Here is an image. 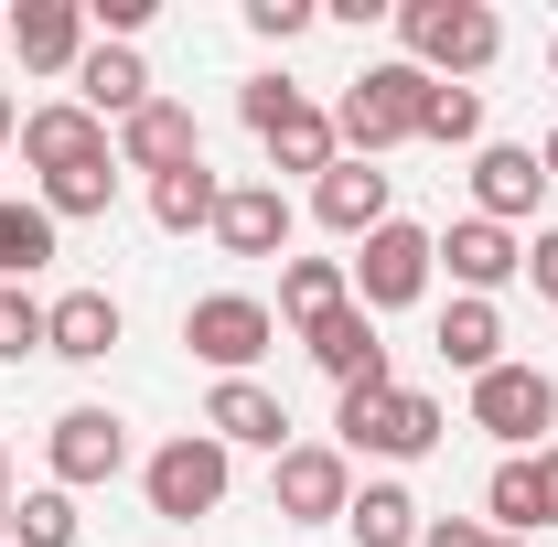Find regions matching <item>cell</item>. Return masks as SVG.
Returning <instances> with one entry per match:
<instances>
[{
	"label": "cell",
	"mask_w": 558,
	"mask_h": 547,
	"mask_svg": "<svg viewBox=\"0 0 558 547\" xmlns=\"http://www.w3.org/2000/svg\"><path fill=\"white\" fill-rule=\"evenodd\" d=\"M119 161H130V172H150V183H161V172H194V161H205V130H194V108L150 97L140 119H119Z\"/></svg>",
	"instance_id": "11"
},
{
	"label": "cell",
	"mask_w": 558,
	"mask_h": 547,
	"mask_svg": "<svg viewBox=\"0 0 558 547\" xmlns=\"http://www.w3.org/2000/svg\"><path fill=\"white\" fill-rule=\"evenodd\" d=\"M429 86H440V75H418L409 54H398V65H365V75L344 86V108H333V139H344V161H376V150L418 139V108H429Z\"/></svg>",
	"instance_id": "2"
},
{
	"label": "cell",
	"mask_w": 558,
	"mask_h": 547,
	"mask_svg": "<svg viewBox=\"0 0 558 547\" xmlns=\"http://www.w3.org/2000/svg\"><path fill=\"white\" fill-rule=\"evenodd\" d=\"M0 547H11V451H0Z\"/></svg>",
	"instance_id": "36"
},
{
	"label": "cell",
	"mask_w": 558,
	"mask_h": 547,
	"mask_svg": "<svg viewBox=\"0 0 558 547\" xmlns=\"http://www.w3.org/2000/svg\"><path fill=\"white\" fill-rule=\"evenodd\" d=\"M429 269H440V247H429L418 226L387 215V226L354 247V269H344V279H354V312H409L418 290H429Z\"/></svg>",
	"instance_id": "6"
},
{
	"label": "cell",
	"mask_w": 558,
	"mask_h": 547,
	"mask_svg": "<svg viewBox=\"0 0 558 547\" xmlns=\"http://www.w3.org/2000/svg\"><path fill=\"white\" fill-rule=\"evenodd\" d=\"M108 343H119V301H108V290H65L54 323H44V354H65V365H108Z\"/></svg>",
	"instance_id": "20"
},
{
	"label": "cell",
	"mask_w": 558,
	"mask_h": 547,
	"mask_svg": "<svg viewBox=\"0 0 558 547\" xmlns=\"http://www.w3.org/2000/svg\"><path fill=\"white\" fill-rule=\"evenodd\" d=\"M344 526H354V547H418V494L409 483H365L344 505Z\"/></svg>",
	"instance_id": "24"
},
{
	"label": "cell",
	"mask_w": 558,
	"mask_h": 547,
	"mask_svg": "<svg viewBox=\"0 0 558 547\" xmlns=\"http://www.w3.org/2000/svg\"><path fill=\"white\" fill-rule=\"evenodd\" d=\"M226 483H236V462H226V440H205V429H183V440H161V451L140 462L150 515H172V526L215 515V505H226Z\"/></svg>",
	"instance_id": "4"
},
{
	"label": "cell",
	"mask_w": 558,
	"mask_h": 547,
	"mask_svg": "<svg viewBox=\"0 0 558 547\" xmlns=\"http://www.w3.org/2000/svg\"><path fill=\"white\" fill-rule=\"evenodd\" d=\"M484 515L505 526V537H537V462H494V483H484Z\"/></svg>",
	"instance_id": "30"
},
{
	"label": "cell",
	"mask_w": 558,
	"mask_h": 547,
	"mask_svg": "<svg viewBox=\"0 0 558 547\" xmlns=\"http://www.w3.org/2000/svg\"><path fill=\"white\" fill-rule=\"evenodd\" d=\"M0 44H11V11H0Z\"/></svg>",
	"instance_id": "41"
},
{
	"label": "cell",
	"mask_w": 558,
	"mask_h": 547,
	"mask_svg": "<svg viewBox=\"0 0 558 547\" xmlns=\"http://www.w3.org/2000/svg\"><path fill=\"white\" fill-rule=\"evenodd\" d=\"M11 54L33 75H75L86 65V0H22L11 11Z\"/></svg>",
	"instance_id": "14"
},
{
	"label": "cell",
	"mask_w": 558,
	"mask_h": 547,
	"mask_svg": "<svg viewBox=\"0 0 558 547\" xmlns=\"http://www.w3.org/2000/svg\"><path fill=\"white\" fill-rule=\"evenodd\" d=\"M312 365H323V376H333V387H398V376H387V343H376V312H333V323H312Z\"/></svg>",
	"instance_id": "17"
},
{
	"label": "cell",
	"mask_w": 558,
	"mask_h": 547,
	"mask_svg": "<svg viewBox=\"0 0 558 547\" xmlns=\"http://www.w3.org/2000/svg\"><path fill=\"white\" fill-rule=\"evenodd\" d=\"M0 354H11V290H0Z\"/></svg>",
	"instance_id": "38"
},
{
	"label": "cell",
	"mask_w": 558,
	"mask_h": 547,
	"mask_svg": "<svg viewBox=\"0 0 558 547\" xmlns=\"http://www.w3.org/2000/svg\"><path fill=\"white\" fill-rule=\"evenodd\" d=\"M75 108H86L97 130H108V119H140V108H150V65H140L130 44H97V54L75 65Z\"/></svg>",
	"instance_id": "18"
},
{
	"label": "cell",
	"mask_w": 558,
	"mask_h": 547,
	"mask_svg": "<svg viewBox=\"0 0 558 547\" xmlns=\"http://www.w3.org/2000/svg\"><path fill=\"white\" fill-rule=\"evenodd\" d=\"M183 343L205 354L215 376H247V365H258V354L279 343V312L258 301V290H205V301L183 312Z\"/></svg>",
	"instance_id": "5"
},
{
	"label": "cell",
	"mask_w": 558,
	"mask_h": 547,
	"mask_svg": "<svg viewBox=\"0 0 558 547\" xmlns=\"http://www.w3.org/2000/svg\"><path fill=\"white\" fill-rule=\"evenodd\" d=\"M537 526H558V451H537Z\"/></svg>",
	"instance_id": "35"
},
{
	"label": "cell",
	"mask_w": 558,
	"mask_h": 547,
	"mask_svg": "<svg viewBox=\"0 0 558 547\" xmlns=\"http://www.w3.org/2000/svg\"><path fill=\"white\" fill-rule=\"evenodd\" d=\"M86 22H97V33H119V44H130L140 22H150V0H86Z\"/></svg>",
	"instance_id": "32"
},
{
	"label": "cell",
	"mask_w": 558,
	"mask_h": 547,
	"mask_svg": "<svg viewBox=\"0 0 558 547\" xmlns=\"http://www.w3.org/2000/svg\"><path fill=\"white\" fill-rule=\"evenodd\" d=\"M269 505L290 515V526H323V515H344L354 505V462L333 451V440H290L269 473Z\"/></svg>",
	"instance_id": "7"
},
{
	"label": "cell",
	"mask_w": 558,
	"mask_h": 547,
	"mask_svg": "<svg viewBox=\"0 0 558 547\" xmlns=\"http://www.w3.org/2000/svg\"><path fill=\"white\" fill-rule=\"evenodd\" d=\"M0 139H22V108H11V86H0Z\"/></svg>",
	"instance_id": "37"
},
{
	"label": "cell",
	"mask_w": 558,
	"mask_h": 547,
	"mask_svg": "<svg viewBox=\"0 0 558 547\" xmlns=\"http://www.w3.org/2000/svg\"><path fill=\"white\" fill-rule=\"evenodd\" d=\"M11 547H75V494L65 483H33L11 505Z\"/></svg>",
	"instance_id": "28"
},
{
	"label": "cell",
	"mask_w": 558,
	"mask_h": 547,
	"mask_svg": "<svg viewBox=\"0 0 558 547\" xmlns=\"http://www.w3.org/2000/svg\"><path fill=\"white\" fill-rule=\"evenodd\" d=\"M312 215H323L333 236H354V247H365V236L387 226V172H376V161H333V172L312 183Z\"/></svg>",
	"instance_id": "19"
},
{
	"label": "cell",
	"mask_w": 558,
	"mask_h": 547,
	"mask_svg": "<svg viewBox=\"0 0 558 547\" xmlns=\"http://www.w3.org/2000/svg\"><path fill=\"white\" fill-rule=\"evenodd\" d=\"M418 547H494V526H473V515H440V526H418Z\"/></svg>",
	"instance_id": "33"
},
{
	"label": "cell",
	"mask_w": 558,
	"mask_h": 547,
	"mask_svg": "<svg viewBox=\"0 0 558 547\" xmlns=\"http://www.w3.org/2000/svg\"><path fill=\"white\" fill-rule=\"evenodd\" d=\"M440 354H451L462 376H494V365H505V312H494V301H451V312H440Z\"/></svg>",
	"instance_id": "23"
},
{
	"label": "cell",
	"mask_w": 558,
	"mask_h": 547,
	"mask_svg": "<svg viewBox=\"0 0 558 547\" xmlns=\"http://www.w3.org/2000/svg\"><path fill=\"white\" fill-rule=\"evenodd\" d=\"M44 462H54V483H119L130 473V418L119 409H65L54 429H44Z\"/></svg>",
	"instance_id": "8"
},
{
	"label": "cell",
	"mask_w": 558,
	"mask_h": 547,
	"mask_svg": "<svg viewBox=\"0 0 558 547\" xmlns=\"http://www.w3.org/2000/svg\"><path fill=\"white\" fill-rule=\"evenodd\" d=\"M54 215L44 205H0V279H33V269H54Z\"/></svg>",
	"instance_id": "26"
},
{
	"label": "cell",
	"mask_w": 558,
	"mask_h": 547,
	"mask_svg": "<svg viewBox=\"0 0 558 547\" xmlns=\"http://www.w3.org/2000/svg\"><path fill=\"white\" fill-rule=\"evenodd\" d=\"M344 301H354L344 258H290V269H279V323H301V333H312V323H333Z\"/></svg>",
	"instance_id": "22"
},
{
	"label": "cell",
	"mask_w": 558,
	"mask_h": 547,
	"mask_svg": "<svg viewBox=\"0 0 558 547\" xmlns=\"http://www.w3.org/2000/svg\"><path fill=\"white\" fill-rule=\"evenodd\" d=\"M473 429H494L505 451L537 440V429H558V376H537V365H494V376H473Z\"/></svg>",
	"instance_id": "9"
},
{
	"label": "cell",
	"mask_w": 558,
	"mask_h": 547,
	"mask_svg": "<svg viewBox=\"0 0 558 547\" xmlns=\"http://www.w3.org/2000/svg\"><path fill=\"white\" fill-rule=\"evenodd\" d=\"M258 139H269V161H279V172H312V183H323V172L344 161V139H333V119H323L312 97H301V108H279Z\"/></svg>",
	"instance_id": "21"
},
{
	"label": "cell",
	"mask_w": 558,
	"mask_h": 547,
	"mask_svg": "<svg viewBox=\"0 0 558 547\" xmlns=\"http://www.w3.org/2000/svg\"><path fill=\"white\" fill-rule=\"evenodd\" d=\"M108 205H119V161H75V172H54V183H44V215H54V226L108 215Z\"/></svg>",
	"instance_id": "27"
},
{
	"label": "cell",
	"mask_w": 558,
	"mask_h": 547,
	"mask_svg": "<svg viewBox=\"0 0 558 547\" xmlns=\"http://www.w3.org/2000/svg\"><path fill=\"white\" fill-rule=\"evenodd\" d=\"M537 194H548V161L537 150H515V139H484L473 150V205H484V226L515 236V215H537Z\"/></svg>",
	"instance_id": "12"
},
{
	"label": "cell",
	"mask_w": 558,
	"mask_h": 547,
	"mask_svg": "<svg viewBox=\"0 0 558 547\" xmlns=\"http://www.w3.org/2000/svg\"><path fill=\"white\" fill-rule=\"evenodd\" d=\"M494 547H526V537H494Z\"/></svg>",
	"instance_id": "42"
},
{
	"label": "cell",
	"mask_w": 558,
	"mask_h": 547,
	"mask_svg": "<svg viewBox=\"0 0 558 547\" xmlns=\"http://www.w3.org/2000/svg\"><path fill=\"white\" fill-rule=\"evenodd\" d=\"M312 22H323L312 0H247V33H258V44H301Z\"/></svg>",
	"instance_id": "31"
},
{
	"label": "cell",
	"mask_w": 558,
	"mask_h": 547,
	"mask_svg": "<svg viewBox=\"0 0 558 547\" xmlns=\"http://www.w3.org/2000/svg\"><path fill=\"white\" fill-rule=\"evenodd\" d=\"M526 279H537V290L558 301V226H537V247H526Z\"/></svg>",
	"instance_id": "34"
},
{
	"label": "cell",
	"mask_w": 558,
	"mask_h": 547,
	"mask_svg": "<svg viewBox=\"0 0 558 547\" xmlns=\"http://www.w3.org/2000/svg\"><path fill=\"white\" fill-rule=\"evenodd\" d=\"M22 161L54 183V172H75V161H119V150H108V130H97L75 97H54V108H22Z\"/></svg>",
	"instance_id": "13"
},
{
	"label": "cell",
	"mask_w": 558,
	"mask_h": 547,
	"mask_svg": "<svg viewBox=\"0 0 558 547\" xmlns=\"http://www.w3.org/2000/svg\"><path fill=\"white\" fill-rule=\"evenodd\" d=\"M418 139H440V150H473V139H484V86H429Z\"/></svg>",
	"instance_id": "29"
},
{
	"label": "cell",
	"mask_w": 558,
	"mask_h": 547,
	"mask_svg": "<svg viewBox=\"0 0 558 547\" xmlns=\"http://www.w3.org/2000/svg\"><path fill=\"white\" fill-rule=\"evenodd\" d=\"M344 440L333 451H376V462H418V451H440V398H418V387H344V418H333Z\"/></svg>",
	"instance_id": "3"
},
{
	"label": "cell",
	"mask_w": 558,
	"mask_h": 547,
	"mask_svg": "<svg viewBox=\"0 0 558 547\" xmlns=\"http://www.w3.org/2000/svg\"><path fill=\"white\" fill-rule=\"evenodd\" d=\"M205 440H226V451H290V409H279L258 376H215V398H205Z\"/></svg>",
	"instance_id": "10"
},
{
	"label": "cell",
	"mask_w": 558,
	"mask_h": 547,
	"mask_svg": "<svg viewBox=\"0 0 558 547\" xmlns=\"http://www.w3.org/2000/svg\"><path fill=\"white\" fill-rule=\"evenodd\" d=\"M215 247H226V258H279V247H290V194H279V183H226Z\"/></svg>",
	"instance_id": "16"
},
{
	"label": "cell",
	"mask_w": 558,
	"mask_h": 547,
	"mask_svg": "<svg viewBox=\"0 0 558 547\" xmlns=\"http://www.w3.org/2000/svg\"><path fill=\"white\" fill-rule=\"evenodd\" d=\"M215 205H226V183H215L205 161H194V172H161V183H150V226H161V236H194V226H215Z\"/></svg>",
	"instance_id": "25"
},
{
	"label": "cell",
	"mask_w": 558,
	"mask_h": 547,
	"mask_svg": "<svg viewBox=\"0 0 558 547\" xmlns=\"http://www.w3.org/2000/svg\"><path fill=\"white\" fill-rule=\"evenodd\" d=\"M429 247H440V269L462 279V301H494L505 279L526 269V247H515L505 226H484V215H462V226H451V236H429Z\"/></svg>",
	"instance_id": "15"
},
{
	"label": "cell",
	"mask_w": 558,
	"mask_h": 547,
	"mask_svg": "<svg viewBox=\"0 0 558 547\" xmlns=\"http://www.w3.org/2000/svg\"><path fill=\"white\" fill-rule=\"evenodd\" d=\"M537 161H548V183H558V130H548V150H537Z\"/></svg>",
	"instance_id": "39"
},
{
	"label": "cell",
	"mask_w": 558,
	"mask_h": 547,
	"mask_svg": "<svg viewBox=\"0 0 558 547\" xmlns=\"http://www.w3.org/2000/svg\"><path fill=\"white\" fill-rule=\"evenodd\" d=\"M398 44H409L418 75H440V86H473V75L505 54V22H494L484 0H398Z\"/></svg>",
	"instance_id": "1"
},
{
	"label": "cell",
	"mask_w": 558,
	"mask_h": 547,
	"mask_svg": "<svg viewBox=\"0 0 558 547\" xmlns=\"http://www.w3.org/2000/svg\"><path fill=\"white\" fill-rule=\"evenodd\" d=\"M548 75H558V33H548Z\"/></svg>",
	"instance_id": "40"
}]
</instances>
